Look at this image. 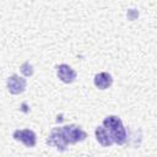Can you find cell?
Listing matches in <instances>:
<instances>
[{
    "instance_id": "cell-2",
    "label": "cell",
    "mask_w": 157,
    "mask_h": 157,
    "mask_svg": "<svg viewBox=\"0 0 157 157\" xmlns=\"http://www.w3.org/2000/svg\"><path fill=\"white\" fill-rule=\"evenodd\" d=\"M60 129H61V134H63L65 141L67 142V145L81 142L87 137L86 131H83L76 124H69V125H65V126H63Z\"/></svg>"
},
{
    "instance_id": "cell-9",
    "label": "cell",
    "mask_w": 157,
    "mask_h": 157,
    "mask_svg": "<svg viewBox=\"0 0 157 157\" xmlns=\"http://www.w3.org/2000/svg\"><path fill=\"white\" fill-rule=\"evenodd\" d=\"M21 72L28 77V76H32L33 72H34V69H33V65L29 64V61H25L22 65H21Z\"/></svg>"
},
{
    "instance_id": "cell-1",
    "label": "cell",
    "mask_w": 157,
    "mask_h": 157,
    "mask_svg": "<svg viewBox=\"0 0 157 157\" xmlns=\"http://www.w3.org/2000/svg\"><path fill=\"white\" fill-rule=\"evenodd\" d=\"M102 126L108 131L112 137L113 144L124 145L128 140V131L121 121V119L117 115H108L104 118Z\"/></svg>"
},
{
    "instance_id": "cell-4",
    "label": "cell",
    "mask_w": 157,
    "mask_h": 157,
    "mask_svg": "<svg viewBox=\"0 0 157 157\" xmlns=\"http://www.w3.org/2000/svg\"><path fill=\"white\" fill-rule=\"evenodd\" d=\"M47 144L49 145V146H54L56 150H59L60 152H64V151H66V148H67V142L65 141V139H64V136H63V134H61V129L60 128H54L52 131H50V134H49V136H48V139H47Z\"/></svg>"
},
{
    "instance_id": "cell-6",
    "label": "cell",
    "mask_w": 157,
    "mask_h": 157,
    "mask_svg": "<svg viewBox=\"0 0 157 157\" xmlns=\"http://www.w3.org/2000/svg\"><path fill=\"white\" fill-rule=\"evenodd\" d=\"M56 75L64 83H72L77 76L76 71L67 64H60L56 66Z\"/></svg>"
},
{
    "instance_id": "cell-3",
    "label": "cell",
    "mask_w": 157,
    "mask_h": 157,
    "mask_svg": "<svg viewBox=\"0 0 157 157\" xmlns=\"http://www.w3.org/2000/svg\"><path fill=\"white\" fill-rule=\"evenodd\" d=\"M12 137L16 141H21L26 147H34L37 144V135L29 129H17L13 131Z\"/></svg>"
},
{
    "instance_id": "cell-5",
    "label": "cell",
    "mask_w": 157,
    "mask_h": 157,
    "mask_svg": "<svg viewBox=\"0 0 157 157\" xmlns=\"http://www.w3.org/2000/svg\"><path fill=\"white\" fill-rule=\"evenodd\" d=\"M26 86H27L26 78L18 76L17 74L11 75V76L7 78V81H6L7 91H9L11 94H20V93H22V92L26 90Z\"/></svg>"
},
{
    "instance_id": "cell-8",
    "label": "cell",
    "mask_w": 157,
    "mask_h": 157,
    "mask_svg": "<svg viewBox=\"0 0 157 157\" xmlns=\"http://www.w3.org/2000/svg\"><path fill=\"white\" fill-rule=\"evenodd\" d=\"M94 135H96V139L97 141L104 146V147H109L113 145V141H112V137L110 135L108 134V131L103 128V126H97L96 130H94Z\"/></svg>"
},
{
    "instance_id": "cell-7",
    "label": "cell",
    "mask_w": 157,
    "mask_h": 157,
    "mask_svg": "<svg viewBox=\"0 0 157 157\" xmlns=\"http://www.w3.org/2000/svg\"><path fill=\"white\" fill-rule=\"evenodd\" d=\"M93 83L94 86L98 88V90H107L112 86L113 83V77L109 72H98L94 75V78H93Z\"/></svg>"
}]
</instances>
